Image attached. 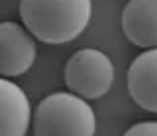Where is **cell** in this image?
<instances>
[{"mask_svg":"<svg viewBox=\"0 0 157 136\" xmlns=\"http://www.w3.org/2000/svg\"><path fill=\"white\" fill-rule=\"evenodd\" d=\"M29 101L12 81L0 77V136H26L29 126Z\"/></svg>","mask_w":157,"mask_h":136,"instance_id":"obj_7","label":"cell"},{"mask_svg":"<svg viewBox=\"0 0 157 136\" xmlns=\"http://www.w3.org/2000/svg\"><path fill=\"white\" fill-rule=\"evenodd\" d=\"M124 136H157V122H153V120L137 122L132 128H128Z\"/></svg>","mask_w":157,"mask_h":136,"instance_id":"obj_8","label":"cell"},{"mask_svg":"<svg viewBox=\"0 0 157 136\" xmlns=\"http://www.w3.org/2000/svg\"><path fill=\"white\" fill-rule=\"evenodd\" d=\"M36 61V42L16 22H0V77H18Z\"/></svg>","mask_w":157,"mask_h":136,"instance_id":"obj_4","label":"cell"},{"mask_svg":"<svg viewBox=\"0 0 157 136\" xmlns=\"http://www.w3.org/2000/svg\"><path fill=\"white\" fill-rule=\"evenodd\" d=\"M20 16L29 36L59 46L85 32L90 0H20Z\"/></svg>","mask_w":157,"mask_h":136,"instance_id":"obj_1","label":"cell"},{"mask_svg":"<svg viewBox=\"0 0 157 136\" xmlns=\"http://www.w3.org/2000/svg\"><path fill=\"white\" fill-rule=\"evenodd\" d=\"M114 83V65L98 50H78L65 65V85L81 99H100Z\"/></svg>","mask_w":157,"mask_h":136,"instance_id":"obj_3","label":"cell"},{"mask_svg":"<svg viewBox=\"0 0 157 136\" xmlns=\"http://www.w3.org/2000/svg\"><path fill=\"white\" fill-rule=\"evenodd\" d=\"M33 136H94L96 116L88 103L73 93H51L32 116Z\"/></svg>","mask_w":157,"mask_h":136,"instance_id":"obj_2","label":"cell"},{"mask_svg":"<svg viewBox=\"0 0 157 136\" xmlns=\"http://www.w3.org/2000/svg\"><path fill=\"white\" fill-rule=\"evenodd\" d=\"M124 36L137 47H157V0H130L122 10Z\"/></svg>","mask_w":157,"mask_h":136,"instance_id":"obj_5","label":"cell"},{"mask_svg":"<svg viewBox=\"0 0 157 136\" xmlns=\"http://www.w3.org/2000/svg\"><path fill=\"white\" fill-rule=\"evenodd\" d=\"M128 91L141 109L157 113V47L147 50L128 69Z\"/></svg>","mask_w":157,"mask_h":136,"instance_id":"obj_6","label":"cell"}]
</instances>
